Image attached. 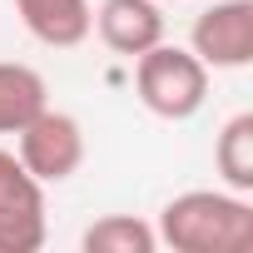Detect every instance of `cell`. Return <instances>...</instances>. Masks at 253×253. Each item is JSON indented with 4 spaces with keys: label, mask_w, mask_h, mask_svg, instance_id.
<instances>
[{
    "label": "cell",
    "mask_w": 253,
    "mask_h": 253,
    "mask_svg": "<svg viewBox=\"0 0 253 253\" xmlns=\"http://www.w3.org/2000/svg\"><path fill=\"white\" fill-rule=\"evenodd\" d=\"M154 233L174 253H248L253 199L233 189H184L159 209Z\"/></svg>",
    "instance_id": "obj_1"
},
{
    "label": "cell",
    "mask_w": 253,
    "mask_h": 253,
    "mask_svg": "<svg viewBox=\"0 0 253 253\" xmlns=\"http://www.w3.org/2000/svg\"><path fill=\"white\" fill-rule=\"evenodd\" d=\"M134 94L159 119H194L209 99V65L194 50L159 40L134 60Z\"/></svg>",
    "instance_id": "obj_2"
},
{
    "label": "cell",
    "mask_w": 253,
    "mask_h": 253,
    "mask_svg": "<svg viewBox=\"0 0 253 253\" xmlns=\"http://www.w3.org/2000/svg\"><path fill=\"white\" fill-rule=\"evenodd\" d=\"M15 159H20L45 189L75 179L80 164H84V129H80V119L45 104L25 129L15 134Z\"/></svg>",
    "instance_id": "obj_3"
},
{
    "label": "cell",
    "mask_w": 253,
    "mask_h": 253,
    "mask_svg": "<svg viewBox=\"0 0 253 253\" xmlns=\"http://www.w3.org/2000/svg\"><path fill=\"white\" fill-rule=\"evenodd\" d=\"M45 248V184L0 149V253H35Z\"/></svg>",
    "instance_id": "obj_4"
},
{
    "label": "cell",
    "mask_w": 253,
    "mask_h": 253,
    "mask_svg": "<svg viewBox=\"0 0 253 253\" xmlns=\"http://www.w3.org/2000/svg\"><path fill=\"white\" fill-rule=\"evenodd\" d=\"M189 50L209 70L253 65V0H213L189 30Z\"/></svg>",
    "instance_id": "obj_5"
},
{
    "label": "cell",
    "mask_w": 253,
    "mask_h": 253,
    "mask_svg": "<svg viewBox=\"0 0 253 253\" xmlns=\"http://www.w3.org/2000/svg\"><path fill=\"white\" fill-rule=\"evenodd\" d=\"M94 30L114 55L139 60L144 50L164 40V10H159V0H99Z\"/></svg>",
    "instance_id": "obj_6"
},
{
    "label": "cell",
    "mask_w": 253,
    "mask_h": 253,
    "mask_svg": "<svg viewBox=\"0 0 253 253\" xmlns=\"http://www.w3.org/2000/svg\"><path fill=\"white\" fill-rule=\"evenodd\" d=\"M15 15L40 40L45 50H75L94 30V5L89 0H15Z\"/></svg>",
    "instance_id": "obj_7"
},
{
    "label": "cell",
    "mask_w": 253,
    "mask_h": 253,
    "mask_svg": "<svg viewBox=\"0 0 253 253\" xmlns=\"http://www.w3.org/2000/svg\"><path fill=\"white\" fill-rule=\"evenodd\" d=\"M45 104H50V89L40 70L20 60H0V134H20Z\"/></svg>",
    "instance_id": "obj_8"
},
{
    "label": "cell",
    "mask_w": 253,
    "mask_h": 253,
    "mask_svg": "<svg viewBox=\"0 0 253 253\" xmlns=\"http://www.w3.org/2000/svg\"><path fill=\"white\" fill-rule=\"evenodd\" d=\"M213 169L223 179V189L233 194H253V114H233L218 139H213Z\"/></svg>",
    "instance_id": "obj_9"
},
{
    "label": "cell",
    "mask_w": 253,
    "mask_h": 253,
    "mask_svg": "<svg viewBox=\"0 0 253 253\" xmlns=\"http://www.w3.org/2000/svg\"><path fill=\"white\" fill-rule=\"evenodd\" d=\"M84 253H154L159 248V233L154 223L134 218V213H104L84 228Z\"/></svg>",
    "instance_id": "obj_10"
},
{
    "label": "cell",
    "mask_w": 253,
    "mask_h": 253,
    "mask_svg": "<svg viewBox=\"0 0 253 253\" xmlns=\"http://www.w3.org/2000/svg\"><path fill=\"white\" fill-rule=\"evenodd\" d=\"M159 5H164V0H159Z\"/></svg>",
    "instance_id": "obj_11"
}]
</instances>
